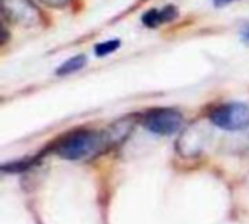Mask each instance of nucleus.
<instances>
[{"label": "nucleus", "mask_w": 249, "mask_h": 224, "mask_svg": "<svg viewBox=\"0 0 249 224\" xmlns=\"http://www.w3.org/2000/svg\"><path fill=\"white\" fill-rule=\"evenodd\" d=\"M231 1H233V0H214V4L216 6H225V4H228Z\"/></svg>", "instance_id": "obj_10"}, {"label": "nucleus", "mask_w": 249, "mask_h": 224, "mask_svg": "<svg viewBox=\"0 0 249 224\" xmlns=\"http://www.w3.org/2000/svg\"><path fill=\"white\" fill-rule=\"evenodd\" d=\"M111 147L107 133L80 130L61 138L55 147L60 157L66 160H90Z\"/></svg>", "instance_id": "obj_1"}, {"label": "nucleus", "mask_w": 249, "mask_h": 224, "mask_svg": "<svg viewBox=\"0 0 249 224\" xmlns=\"http://www.w3.org/2000/svg\"><path fill=\"white\" fill-rule=\"evenodd\" d=\"M244 39H245V41H248V42H249V28L247 29V31H245V32H244Z\"/></svg>", "instance_id": "obj_11"}, {"label": "nucleus", "mask_w": 249, "mask_h": 224, "mask_svg": "<svg viewBox=\"0 0 249 224\" xmlns=\"http://www.w3.org/2000/svg\"><path fill=\"white\" fill-rule=\"evenodd\" d=\"M207 140V134L204 133L201 125H191L178 140V152L185 157H193L200 155L204 149Z\"/></svg>", "instance_id": "obj_5"}, {"label": "nucleus", "mask_w": 249, "mask_h": 224, "mask_svg": "<svg viewBox=\"0 0 249 224\" xmlns=\"http://www.w3.org/2000/svg\"><path fill=\"white\" fill-rule=\"evenodd\" d=\"M178 16L175 6H165L163 9H150L143 15V23L149 28H156L162 23H168Z\"/></svg>", "instance_id": "obj_6"}, {"label": "nucleus", "mask_w": 249, "mask_h": 224, "mask_svg": "<svg viewBox=\"0 0 249 224\" xmlns=\"http://www.w3.org/2000/svg\"><path fill=\"white\" fill-rule=\"evenodd\" d=\"M41 3L50 6V7H64L67 6L71 0H39Z\"/></svg>", "instance_id": "obj_9"}, {"label": "nucleus", "mask_w": 249, "mask_h": 224, "mask_svg": "<svg viewBox=\"0 0 249 224\" xmlns=\"http://www.w3.org/2000/svg\"><path fill=\"white\" fill-rule=\"evenodd\" d=\"M210 121L225 131L245 130L249 125V106L241 102L220 105L210 112Z\"/></svg>", "instance_id": "obj_2"}, {"label": "nucleus", "mask_w": 249, "mask_h": 224, "mask_svg": "<svg viewBox=\"0 0 249 224\" xmlns=\"http://www.w3.org/2000/svg\"><path fill=\"white\" fill-rule=\"evenodd\" d=\"M120 47V41L118 39H111V41H105V42H101L95 47V52L98 57H104V55H108L111 52H114L117 48Z\"/></svg>", "instance_id": "obj_8"}, {"label": "nucleus", "mask_w": 249, "mask_h": 224, "mask_svg": "<svg viewBox=\"0 0 249 224\" xmlns=\"http://www.w3.org/2000/svg\"><path fill=\"white\" fill-rule=\"evenodd\" d=\"M0 9L9 22L20 26H36L42 20L39 9L32 0H0Z\"/></svg>", "instance_id": "obj_4"}, {"label": "nucleus", "mask_w": 249, "mask_h": 224, "mask_svg": "<svg viewBox=\"0 0 249 224\" xmlns=\"http://www.w3.org/2000/svg\"><path fill=\"white\" fill-rule=\"evenodd\" d=\"M85 64H86V55L79 54V55H74V57H71L70 60L64 61V63L57 69L55 73H57L58 76H67V74H71V73L80 70L82 67H85Z\"/></svg>", "instance_id": "obj_7"}, {"label": "nucleus", "mask_w": 249, "mask_h": 224, "mask_svg": "<svg viewBox=\"0 0 249 224\" xmlns=\"http://www.w3.org/2000/svg\"><path fill=\"white\" fill-rule=\"evenodd\" d=\"M142 124L146 130L158 136H172L178 133L184 124V117L179 111L172 108H158L149 111Z\"/></svg>", "instance_id": "obj_3"}]
</instances>
